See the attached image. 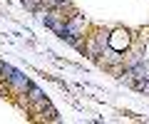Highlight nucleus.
<instances>
[{"instance_id": "nucleus-1", "label": "nucleus", "mask_w": 149, "mask_h": 124, "mask_svg": "<svg viewBox=\"0 0 149 124\" xmlns=\"http://www.w3.org/2000/svg\"><path fill=\"white\" fill-rule=\"evenodd\" d=\"M107 42H109V47L114 50V52H122V50H127V45H129V30H124V27L114 30V33L107 37Z\"/></svg>"}]
</instances>
